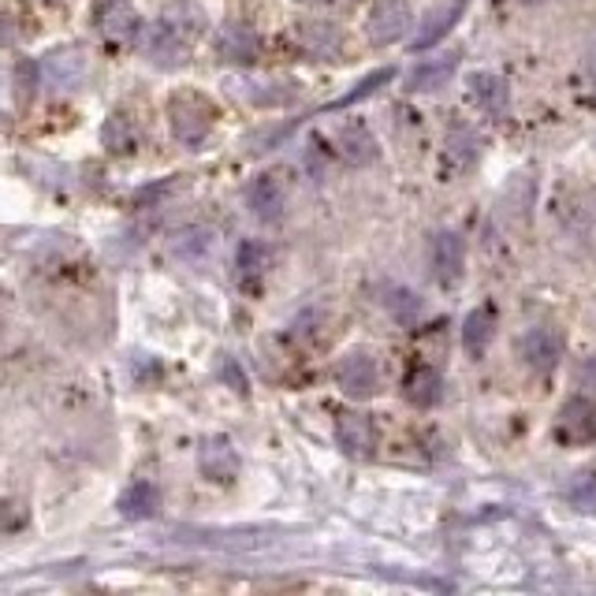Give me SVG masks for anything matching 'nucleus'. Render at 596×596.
<instances>
[{
    "label": "nucleus",
    "instance_id": "obj_1",
    "mask_svg": "<svg viewBox=\"0 0 596 596\" xmlns=\"http://www.w3.org/2000/svg\"><path fill=\"white\" fill-rule=\"evenodd\" d=\"M209 31V19H205L198 0H169L161 8L158 26L150 31V42H145V56H150L153 67H180L191 56L194 42Z\"/></svg>",
    "mask_w": 596,
    "mask_h": 596
},
{
    "label": "nucleus",
    "instance_id": "obj_2",
    "mask_svg": "<svg viewBox=\"0 0 596 596\" xmlns=\"http://www.w3.org/2000/svg\"><path fill=\"white\" fill-rule=\"evenodd\" d=\"M213 120H217V105L198 90H180L169 97V123L180 145H202L209 139Z\"/></svg>",
    "mask_w": 596,
    "mask_h": 596
},
{
    "label": "nucleus",
    "instance_id": "obj_3",
    "mask_svg": "<svg viewBox=\"0 0 596 596\" xmlns=\"http://www.w3.org/2000/svg\"><path fill=\"white\" fill-rule=\"evenodd\" d=\"M414 26V15H410L407 0H373L366 19V31L373 45H392L399 37H407V31Z\"/></svg>",
    "mask_w": 596,
    "mask_h": 596
},
{
    "label": "nucleus",
    "instance_id": "obj_4",
    "mask_svg": "<svg viewBox=\"0 0 596 596\" xmlns=\"http://www.w3.org/2000/svg\"><path fill=\"white\" fill-rule=\"evenodd\" d=\"M336 384H339V392L350 399H373L380 388L377 358L366 355V350H350V355L336 366Z\"/></svg>",
    "mask_w": 596,
    "mask_h": 596
},
{
    "label": "nucleus",
    "instance_id": "obj_5",
    "mask_svg": "<svg viewBox=\"0 0 596 596\" xmlns=\"http://www.w3.org/2000/svg\"><path fill=\"white\" fill-rule=\"evenodd\" d=\"M94 23H97V31L116 45H131L142 37V15L131 0H105V4L94 12Z\"/></svg>",
    "mask_w": 596,
    "mask_h": 596
},
{
    "label": "nucleus",
    "instance_id": "obj_6",
    "mask_svg": "<svg viewBox=\"0 0 596 596\" xmlns=\"http://www.w3.org/2000/svg\"><path fill=\"white\" fill-rule=\"evenodd\" d=\"M336 440L339 447H344L347 455L355 458H369L377 452V425L369 414H361V410H344V414L336 418Z\"/></svg>",
    "mask_w": 596,
    "mask_h": 596
},
{
    "label": "nucleus",
    "instance_id": "obj_7",
    "mask_svg": "<svg viewBox=\"0 0 596 596\" xmlns=\"http://www.w3.org/2000/svg\"><path fill=\"white\" fill-rule=\"evenodd\" d=\"M555 433L566 444H593L596 440V403L593 399H571V403H563L560 410V422H555Z\"/></svg>",
    "mask_w": 596,
    "mask_h": 596
},
{
    "label": "nucleus",
    "instance_id": "obj_8",
    "mask_svg": "<svg viewBox=\"0 0 596 596\" xmlns=\"http://www.w3.org/2000/svg\"><path fill=\"white\" fill-rule=\"evenodd\" d=\"M247 205H250V213L258 220H266V224H277L283 217V209H288V191H283V180L280 175H258V180L247 187Z\"/></svg>",
    "mask_w": 596,
    "mask_h": 596
},
{
    "label": "nucleus",
    "instance_id": "obj_9",
    "mask_svg": "<svg viewBox=\"0 0 596 596\" xmlns=\"http://www.w3.org/2000/svg\"><path fill=\"white\" fill-rule=\"evenodd\" d=\"M198 470L209 481H236L239 477V452L231 447L228 436H209L198 447Z\"/></svg>",
    "mask_w": 596,
    "mask_h": 596
},
{
    "label": "nucleus",
    "instance_id": "obj_10",
    "mask_svg": "<svg viewBox=\"0 0 596 596\" xmlns=\"http://www.w3.org/2000/svg\"><path fill=\"white\" fill-rule=\"evenodd\" d=\"M522 358L533 373H552L563 358V336L555 328H533L522 339Z\"/></svg>",
    "mask_w": 596,
    "mask_h": 596
},
{
    "label": "nucleus",
    "instance_id": "obj_11",
    "mask_svg": "<svg viewBox=\"0 0 596 596\" xmlns=\"http://www.w3.org/2000/svg\"><path fill=\"white\" fill-rule=\"evenodd\" d=\"M429 261H433V277L440 283H455L463 277V266H466V250H463V239L455 236V231H440L433 239V253H429Z\"/></svg>",
    "mask_w": 596,
    "mask_h": 596
},
{
    "label": "nucleus",
    "instance_id": "obj_12",
    "mask_svg": "<svg viewBox=\"0 0 596 596\" xmlns=\"http://www.w3.org/2000/svg\"><path fill=\"white\" fill-rule=\"evenodd\" d=\"M86 67H90L86 53L72 45V48H56V53H48L45 75L53 79V86H61V90H75V86L86 79Z\"/></svg>",
    "mask_w": 596,
    "mask_h": 596
},
{
    "label": "nucleus",
    "instance_id": "obj_13",
    "mask_svg": "<svg viewBox=\"0 0 596 596\" xmlns=\"http://www.w3.org/2000/svg\"><path fill=\"white\" fill-rule=\"evenodd\" d=\"M336 145H339V158H344L347 164H355V169H361V164L377 161V139L369 134L366 123H344L336 131Z\"/></svg>",
    "mask_w": 596,
    "mask_h": 596
},
{
    "label": "nucleus",
    "instance_id": "obj_14",
    "mask_svg": "<svg viewBox=\"0 0 596 596\" xmlns=\"http://www.w3.org/2000/svg\"><path fill=\"white\" fill-rule=\"evenodd\" d=\"M217 53L231 64H253L258 61V34L242 23H228L220 26L217 34Z\"/></svg>",
    "mask_w": 596,
    "mask_h": 596
},
{
    "label": "nucleus",
    "instance_id": "obj_15",
    "mask_svg": "<svg viewBox=\"0 0 596 596\" xmlns=\"http://www.w3.org/2000/svg\"><path fill=\"white\" fill-rule=\"evenodd\" d=\"M463 12H466V0H447V4L433 8L422 23V34L414 37V48H433L440 37H444L458 19H463Z\"/></svg>",
    "mask_w": 596,
    "mask_h": 596
},
{
    "label": "nucleus",
    "instance_id": "obj_16",
    "mask_svg": "<svg viewBox=\"0 0 596 596\" xmlns=\"http://www.w3.org/2000/svg\"><path fill=\"white\" fill-rule=\"evenodd\" d=\"M492 328H496V310L492 306H477L466 314L463 321V347L470 358H481L488 339H492Z\"/></svg>",
    "mask_w": 596,
    "mask_h": 596
},
{
    "label": "nucleus",
    "instance_id": "obj_17",
    "mask_svg": "<svg viewBox=\"0 0 596 596\" xmlns=\"http://www.w3.org/2000/svg\"><path fill=\"white\" fill-rule=\"evenodd\" d=\"M403 395L414 407H433L440 403V395H444V380H440L433 366H418L410 369V377L403 380Z\"/></svg>",
    "mask_w": 596,
    "mask_h": 596
},
{
    "label": "nucleus",
    "instance_id": "obj_18",
    "mask_svg": "<svg viewBox=\"0 0 596 596\" xmlns=\"http://www.w3.org/2000/svg\"><path fill=\"white\" fill-rule=\"evenodd\" d=\"M299 42L306 48L310 56H317V61H336L339 56V31L332 23H302L299 26Z\"/></svg>",
    "mask_w": 596,
    "mask_h": 596
},
{
    "label": "nucleus",
    "instance_id": "obj_19",
    "mask_svg": "<svg viewBox=\"0 0 596 596\" xmlns=\"http://www.w3.org/2000/svg\"><path fill=\"white\" fill-rule=\"evenodd\" d=\"M470 86H474V97H477V105L488 112V116H507V83L500 79V75H492V72H474L470 75Z\"/></svg>",
    "mask_w": 596,
    "mask_h": 596
},
{
    "label": "nucleus",
    "instance_id": "obj_20",
    "mask_svg": "<svg viewBox=\"0 0 596 596\" xmlns=\"http://www.w3.org/2000/svg\"><path fill=\"white\" fill-rule=\"evenodd\" d=\"M455 67H458V53L440 56L436 64H422L407 83L410 94H433V90H440V86H447V79L455 75Z\"/></svg>",
    "mask_w": 596,
    "mask_h": 596
},
{
    "label": "nucleus",
    "instance_id": "obj_21",
    "mask_svg": "<svg viewBox=\"0 0 596 596\" xmlns=\"http://www.w3.org/2000/svg\"><path fill=\"white\" fill-rule=\"evenodd\" d=\"M101 142L109 153H131L139 145V127L127 112H112L101 127Z\"/></svg>",
    "mask_w": 596,
    "mask_h": 596
},
{
    "label": "nucleus",
    "instance_id": "obj_22",
    "mask_svg": "<svg viewBox=\"0 0 596 596\" xmlns=\"http://www.w3.org/2000/svg\"><path fill=\"white\" fill-rule=\"evenodd\" d=\"M158 503H161L158 488H153L150 481H134L120 496V514L123 518H150V514H158Z\"/></svg>",
    "mask_w": 596,
    "mask_h": 596
},
{
    "label": "nucleus",
    "instance_id": "obj_23",
    "mask_svg": "<svg viewBox=\"0 0 596 596\" xmlns=\"http://www.w3.org/2000/svg\"><path fill=\"white\" fill-rule=\"evenodd\" d=\"M269 266V247L266 242H258V239H247L239 247V269H242V277H261Z\"/></svg>",
    "mask_w": 596,
    "mask_h": 596
},
{
    "label": "nucleus",
    "instance_id": "obj_24",
    "mask_svg": "<svg viewBox=\"0 0 596 596\" xmlns=\"http://www.w3.org/2000/svg\"><path fill=\"white\" fill-rule=\"evenodd\" d=\"M392 67H384V72H377V75H369V79L366 83H358L355 86V90H350L347 97H339V101L336 105H332V109H347V105H355V101H361V97H369V94H373L377 90V86H384L388 79H392Z\"/></svg>",
    "mask_w": 596,
    "mask_h": 596
},
{
    "label": "nucleus",
    "instance_id": "obj_25",
    "mask_svg": "<svg viewBox=\"0 0 596 596\" xmlns=\"http://www.w3.org/2000/svg\"><path fill=\"white\" fill-rule=\"evenodd\" d=\"M15 86H19V101H26V97L37 90V64L34 61L15 64Z\"/></svg>",
    "mask_w": 596,
    "mask_h": 596
},
{
    "label": "nucleus",
    "instance_id": "obj_26",
    "mask_svg": "<svg viewBox=\"0 0 596 596\" xmlns=\"http://www.w3.org/2000/svg\"><path fill=\"white\" fill-rule=\"evenodd\" d=\"M388 306H392V314L399 321H414L422 302H418V295H410V291H395V299H388Z\"/></svg>",
    "mask_w": 596,
    "mask_h": 596
},
{
    "label": "nucleus",
    "instance_id": "obj_27",
    "mask_svg": "<svg viewBox=\"0 0 596 596\" xmlns=\"http://www.w3.org/2000/svg\"><path fill=\"white\" fill-rule=\"evenodd\" d=\"M578 384L589 388V392H596V358H585L578 366Z\"/></svg>",
    "mask_w": 596,
    "mask_h": 596
},
{
    "label": "nucleus",
    "instance_id": "obj_28",
    "mask_svg": "<svg viewBox=\"0 0 596 596\" xmlns=\"http://www.w3.org/2000/svg\"><path fill=\"white\" fill-rule=\"evenodd\" d=\"M8 42H12V26L4 31V15H0V45H8Z\"/></svg>",
    "mask_w": 596,
    "mask_h": 596
}]
</instances>
